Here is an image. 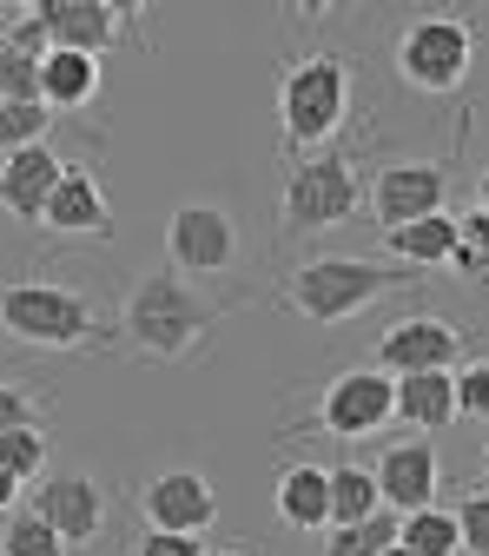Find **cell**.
Here are the masks:
<instances>
[{
    "mask_svg": "<svg viewBox=\"0 0 489 556\" xmlns=\"http://www.w3.org/2000/svg\"><path fill=\"white\" fill-rule=\"evenodd\" d=\"M463 358V338L450 318L437 312H416V318H397L384 338H377V365L384 378H416V371H450Z\"/></svg>",
    "mask_w": 489,
    "mask_h": 556,
    "instance_id": "9",
    "label": "cell"
},
{
    "mask_svg": "<svg viewBox=\"0 0 489 556\" xmlns=\"http://www.w3.org/2000/svg\"><path fill=\"white\" fill-rule=\"evenodd\" d=\"M0 470H8L21 491L27 483H40L47 477V431L34 425V431H0Z\"/></svg>",
    "mask_w": 489,
    "mask_h": 556,
    "instance_id": "25",
    "label": "cell"
},
{
    "mask_svg": "<svg viewBox=\"0 0 489 556\" xmlns=\"http://www.w3.org/2000/svg\"><path fill=\"white\" fill-rule=\"evenodd\" d=\"M278 517L292 530H324V464H292L278 477Z\"/></svg>",
    "mask_w": 489,
    "mask_h": 556,
    "instance_id": "21",
    "label": "cell"
},
{
    "mask_svg": "<svg viewBox=\"0 0 489 556\" xmlns=\"http://www.w3.org/2000/svg\"><path fill=\"white\" fill-rule=\"evenodd\" d=\"M198 556H252V549H232V543H213V549H198Z\"/></svg>",
    "mask_w": 489,
    "mask_h": 556,
    "instance_id": "34",
    "label": "cell"
},
{
    "mask_svg": "<svg viewBox=\"0 0 489 556\" xmlns=\"http://www.w3.org/2000/svg\"><path fill=\"white\" fill-rule=\"evenodd\" d=\"M40 226H47V232H66V239H87V232H93V239H113V205H106L93 166H74V160H66L60 186H53L47 205H40Z\"/></svg>",
    "mask_w": 489,
    "mask_h": 556,
    "instance_id": "15",
    "label": "cell"
},
{
    "mask_svg": "<svg viewBox=\"0 0 489 556\" xmlns=\"http://www.w3.org/2000/svg\"><path fill=\"white\" fill-rule=\"evenodd\" d=\"M443 192H450V166L443 160H397L371 186V213H377L384 232H397V226H416V219L443 213Z\"/></svg>",
    "mask_w": 489,
    "mask_h": 556,
    "instance_id": "11",
    "label": "cell"
},
{
    "mask_svg": "<svg viewBox=\"0 0 489 556\" xmlns=\"http://www.w3.org/2000/svg\"><path fill=\"white\" fill-rule=\"evenodd\" d=\"M93 100H100V60L47 47L40 53V106L60 119V113H74V106H93Z\"/></svg>",
    "mask_w": 489,
    "mask_h": 556,
    "instance_id": "18",
    "label": "cell"
},
{
    "mask_svg": "<svg viewBox=\"0 0 489 556\" xmlns=\"http://www.w3.org/2000/svg\"><path fill=\"white\" fill-rule=\"evenodd\" d=\"M219 318H226V305H213V299H205L192 278H179V271H146V278L126 292V305H119L126 344H132L139 358H159V365L192 358Z\"/></svg>",
    "mask_w": 489,
    "mask_h": 556,
    "instance_id": "1",
    "label": "cell"
},
{
    "mask_svg": "<svg viewBox=\"0 0 489 556\" xmlns=\"http://www.w3.org/2000/svg\"><path fill=\"white\" fill-rule=\"evenodd\" d=\"M482 378H489V371H482V365H469V371H463V378H456V371H450V397H456V417H469V425H476V417H482V391H489V384H482Z\"/></svg>",
    "mask_w": 489,
    "mask_h": 556,
    "instance_id": "31",
    "label": "cell"
},
{
    "mask_svg": "<svg viewBox=\"0 0 489 556\" xmlns=\"http://www.w3.org/2000/svg\"><path fill=\"white\" fill-rule=\"evenodd\" d=\"M424 271H410V265H377V258H305L285 271V305L305 318V325H344L351 312L416 286Z\"/></svg>",
    "mask_w": 489,
    "mask_h": 556,
    "instance_id": "2",
    "label": "cell"
},
{
    "mask_svg": "<svg viewBox=\"0 0 489 556\" xmlns=\"http://www.w3.org/2000/svg\"><path fill=\"white\" fill-rule=\"evenodd\" d=\"M358 166L344 153H311V160H292L285 173V199H278V232H331L358 213Z\"/></svg>",
    "mask_w": 489,
    "mask_h": 556,
    "instance_id": "5",
    "label": "cell"
},
{
    "mask_svg": "<svg viewBox=\"0 0 489 556\" xmlns=\"http://www.w3.org/2000/svg\"><path fill=\"white\" fill-rule=\"evenodd\" d=\"M384 245H390V258H397V265H410V271H424V265H450V252H456V219H450V213H430V219H416V226L384 232Z\"/></svg>",
    "mask_w": 489,
    "mask_h": 556,
    "instance_id": "19",
    "label": "cell"
},
{
    "mask_svg": "<svg viewBox=\"0 0 489 556\" xmlns=\"http://www.w3.org/2000/svg\"><path fill=\"white\" fill-rule=\"evenodd\" d=\"M0 556H66V543L34 510H8V523H0Z\"/></svg>",
    "mask_w": 489,
    "mask_h": 556,
    "instance_id": "26",
    "label": "cell"
},
{
    "mask_svg": "<svg viewBox=\"0 0 489 556\" xmlns=\"http://www.w3.org/2000/svg\"><path fill=\"white\" fill-rule=\"evenodd\" d=\"M0 331L34 352H87L106 344V318L93 312V299H80L74 286H47V278H14L0 292Z\"/></svg>",
    "mask_w": 489,
    "mask_h": 556,
    "instance_id": "4",
    "label": "cell"
},
{
    "mask_svg": "<svg viewBox=\"0 0 489 556\" xmlns=\"http://www.w3.org/2000/svg\"><path fill=\"white\" fill-rule=\"evenodd\" d=\"M166 258H172L179 278H185V271H198V278L232 271V258H239V219L226 213V205L185 199L179 213L166 219Z\"/></svg>",
    "mask_w": 489,
    "mask_h": 556,
    "instance_id": "7",
    "label": "cell"
},
{
    "mask_svg": "<svg viewBox=\"0 0 489 556\" xmlns=\"http://www.w3.org/2000/svg\"><path fill=\"white\" fill-rule=\"evenodd\" d=\"M14 504H21V483H14V477H8V470H0V517H8V510H14Z\"/></svg>",
    "mask_w": 489,
    "mask_h": 556,
    "instance_id": "33",
    "label": "cell"
},
{
    "mask_svg": "<svg viewBox=\"0 0 489 556\" xmlns=\"http://www.w3.org/2000/svg\"><path fill=\"white\" fill-rule=\"evenodd\" d=\"M482 219H489L482 205H469V213L456 219V252H450V265H456L463 278H482V265H489V245H482L489 226H482Z\"/></svg>",
    "mask_w": 489,
    "mask_h": 556,
    "instance_id": "27",
    "label": "cell"
},
{
    "mask_svg": "<svg viewBox=\"0 0 489 556\" xmlns=\"http://www.w3.org/2000/svg\"><path fill=\"white\" fill-rule=\"evenodd\" d=\"M397 549H410V556H456L463 543H456V523H450V510H416V517H397Z\"/></svg>",
    "mask_w": 489,
    "mask_h": 556,
    "instance_id": "22",
    "label": "cell"
},
{
    "mask_svg": "<svg viewBox=\"0 0 489 556\" xmlns=\"http://www.w3.org/2000/svg\"><path fill=\"white\" fill-rule=\"evenodd\" d=\"M139 517L159 536H205L219 523V491L198 470H159L146 491H139Z\"/></svg>",
    "mask_w": 489,
    "mask_h": 556,
    "instance_id": "12",
    "label": "cell"
},
{
    "mask_svg": "<svg viewBox=\"0 0 489 556\" xmlns=\"http://www.w3.org/2000/svg\"><path fill=\"white\" fill-rule=\"evenodd\" d=\"M476 66V27L456 14H424L397 34V80L416 93H456Z\"/></svg>",
    "mask_w": 489,
    "mask_h": 556,
    "instance_id": "6",
    "label": "cell"
},
{
    "mask_svg": "<svg viewBox=\"0 0 489 556\" xmlns=\"http://www.w3.org/2000/svg\"><path fill=\"white\" fill-rule=\"evenodd\" d=\"M390 543H397V517L377 510V517H364V523L331 530V536H324V556H384Z\"/></svg>",
    "mask_w": 489,
    "mask_h": 556,
    "instance_id": "23",
    "label": "cell"
},
{
    "mask_svg": "<svg viewBox=\"0 0 489 556\" xmlns=\"http://www.w3.org/2000/svg\"><path fill=\"white\" fill-rule=\"evenodd\" d=\"M377 483V504L390 517H416L437 504V483H443V464H437V444L430 438H410V444H390L371 470Z\"/></svg>",
    "mask_w": 489,
    "mask_h": 556,
    "instance_id": "13",
    "label": "cell"
},
{
    "mask_svg": "<svg viewBox=\"0 0 489 556\" xmlns=\"http://www.w3.org/2000/svg\"><path fill=\"white\" fill-rule=\"evenodd\" d=\"M40 425V391L0 384V431H34Z\"/></svg>",
    "mask_w": 489,
    "mask_h": 556,
    "instance_id": "30",
    "label": "cell"
},
{
    "mask_svg": "<svg viewBox=\"0 0 489 556\" xmlns=\"http://www.w3.org/2000/svg\"><path fill=\"white\" fill-rule=\"evenodd\" d=\"M198 549H205L198 536H159V530L139 536V556H198Z\"/></svg>",
    "mask_w": 489,
    "mask_h": 556,
    "instance_id": "32",
    "label": "cell"
},
{
    "mask_svg": "<svg viewBox=\"0 0 489 556\" xmlns=\"http://www.w3.org/2000/svg\"><path fill=\"white\" fill-rule=\"evenodd\" d=\"M390 425V378L371 365L337 371L318 397V431L324 438H377Z\"/></svg>",
    "mask_w": 489,
    "mask_h": 556,
    "instance_id": "8",
    "label": "cell"
},
{
    "mask_svg": "<svg viewBox=\"0 0 489 556\" xmlns=\"http://www.w3.org/2000/svg\"><path fill=\"white\" fill-rule=\"evenodd\" d=\"M53 132V113L40 100H0V153H21V147H40Z\"/></svg>",
    "mask_w": 489,
    "mask_h": 556,
    "instance_id": "24",
    "label": "cell"
},
{
    "mask_svg": "<svg viewBox=\"0 0 489 556\" xmlns=\"http://www.w3.org/2000/svg\"><path fill=\"white\" fill-rule=\"evenodd\" d=\"M60 173H66V160L47 147V139H40V147L8 153V166H0V205H8L21 226H40V205L60 186Z\"/></svg>",
    "mask_w": 489,
    "mask_h": 556,
    "instance_id": "16",
    "label": "cell"
},
{
    "mask_svg": "<svg viewBox=\"0 0 489 556\" xmlns=\"http://www.w3.org/2000/svg\"><path fill=\"white\" fill-rule=\"evenodd\" d=\"M450 523H456V543H463L469 556H482V549H489V497H482V491H469V497H463V510H456Z\"/></svg>",
    "mask_w": 489,
    "mask_h": 556,
    "instance_id": "29",
    "label": "cell"
},
{
    "mask_svg": "<svg viewBox=\"0 0 489 556\" xmlns=\"http://www.w3.org/2000/svg\"><path fill=\"white\" fill-rule=\"evenodd\" d=\"M384 556H410V549H397V543H390V549H384Z\"/></svg>",
    "mask_w": 489,
    "mask_h": 556,
    "instance_id": "35",
    "label": "cell"
},
{
    "mask_svg": "<svg viewBox=\"0 0 489 556\" xmlns=\"http://www.w3.org/2000/svg\"><path fill=\"white\" fill-rule=\"evenodd\" d=\"M344 113H351V66L337 53H305L285 66V80H278V132H285L292 160H311L324 139H337Z\"/></svg>",
    "mask_w": 489,
    "mask_h": 556,
    "instance_id": "3",
    "label": "cell"
},
{
    "mask_svg": "<svg viewBox=\"0 0 489 556\" xmlns=\"http://www.w3.org/2000/svg\"><path fill=\"white\" fill-rule=\"evenodd\" d=\"M377 510H384V504H377L371 470H358V464H331V470H324V523H331V530L364 523V517H377Z\"/></svg>",
    "mask_w": 489,
    "mask_h": 556,
    "instance_id": "20",
    "label": "cell"
},
{
    "mask_svg": "<svg viewBox=\"0 0 489 556\" xmlns=\"http://www.w3.org/2000/svg\"><path fill=\"white\" fill-rule=\"evenodd\" d=\"M34 21H40L47 47L100 60V53L119 40V27H126V8H106V0H40V8H34Z\"/></svg>",
    "mask_w": 489,
    "mask_h": 556,
    "instance_id": "14",
    "label": "cell"
},
{
    "mask_svg": "<svg viewBox=\"0 0 489 556\" xmlns=\"http://www.w3.org/2000/svg\"><path fill=\"white\" fill-rule=\"evenodd\" d=\"M66 549L74 543H93L100 536V523H106V491L87 477V470H47L40 483H34V504H27Z\"/></svg>",
    "mask_w": 489,
    "mask_h": 556,
    "instance_id": "10",
    "label": "cell"
},
{
    "mask_svg": "<svg viewBox=\"0 0 489 556\" xmlns=\"http://www.w3.org/2000/svg\"><path fill=\"white\" fill-rule=\"evenodd\" d=\"M0 100H40V60L0 40Z\"/></svg>",
    "mask_w": 489,
    "mask_h": 556,
    "instance_id": "28",
    "label": "cell"
},
{
    "mask_svg": "<svg viewBox=\"0 0 489 556\" xmlns=\"http://www.w3.org/2000/svg\"><path fill=\"white\" fill-rule=\"evenodd\" d=\"M390 417H403L410 431H450L456 425V397H450V371H416V378H390Z\"/></svg>",
    "mask_w": 489,
    "mask_h": 556,
    "instance_id": "17",
    "label": "cell"
}]
</instances>
